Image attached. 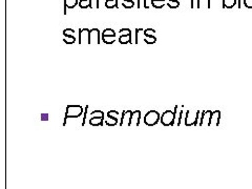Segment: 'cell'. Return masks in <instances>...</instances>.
Returning <instances> with one entry per match:
<instances>
[{
    "label": "cell",
    "instance_id": "cell-15",
    "mask_svg": "<svg viewBox=\"0 0 252 189\" xmlns=\"http://www.w3.org/2000/svg\"><path fill=\"white\" fill-rule=\"evenodd\" d=\"M238 5V0H223V9H232Z\"/></svg>",
    "mask_w": 252,
    "mask_h": 189
},
{
    "label": "cell",
    "instance_id": "cell-40",
    "mask_svg": "<svg viewBox=\"0 0 252 189\" xmlns=\"http://www.w3.org/2000/svg\"><path fill=\"white\" fill-rule=\"evenodd\" d=\"M123 1H131V0H123Z\"/></svg>",
    "mask_w": 252,
    "mask_h": 189
},
{
    "label": "cell",
    "instance_id": "cell-16",
    "mask_svg": "<svg viewBox=\"0 0 252 189\" xmlns=\"http://www.w3.org/2000/svg\"><path fill=\"white\" fill-rule=\"evenodd\" d=\"M106 116H107V118H109V119H113L116 122H119L120 113L117 112V110H109V112H107Z\"/></svg>",
    "mask_w": 252,
    "mask_h": 189
},
{
    "label": "cell",
    "instance_id": "cell-2",
    "mask_svg": "<svg viewBox=\"0 0 252 189\" xmlns=\"http://www.w3.org/2000/svg\"><path fill=\"white\" fill-rule=\"evenodd\" d=\"M200 116H201L200 110H187L185 113V119H184L185 126L199 125L198 122L200 121Z\"/></svg>",
    "mask_w": 252,
    "mask_h": 189
},
{
    "label": "cell",
    "instance_id": "cell-36",
    "mask_svg": "<svg viewBox=\"0 0 252 189\" xmlns=\"http://www.w3.org/2000/svg\"><path fill=\"white\" fill-rule=\"evenodd\" d=\"M238 7L239 9H241L242 7V0H238Z\"/></svg>",
    "mask_w": 252,
    "mask_h": 189
},
{
    "label": "cell",
    "instance_id": "cell-32",
    "mask_svg": "<svg viewBox=\"0 0 252 189\" xmlns=\"http://www.w3.org/2000/svg\"><path fill=\"white\" fill-rule=\"evenodd\" d=\"M243 2L247 9H252V0H243Z\"/></svg>",
    "mask_w": 252,
    "mask_h": 189
},
{
    "label": "cell",
    "instance_id": "cell-10",
    "mask_svg": "<svg viewBox=\"0 0 252 189\" xmlns=\"http://www.w3.org/2000/svg\"><path fill=\"white\" fill-rule=\"evenodd\" d=\"M220 120V110H215L212 112L211 120H210V126H219Z\"/></svg>",
    "mask_w": 252,
    "mask_h": 189
},
{
    "label": "cell",
    "instance_id": "cell-31",
    "mask_svg": "<svg viewBox=\"0 0 252 189\" xmlns=\"http://www.w3.org/2000/svg\"><path fill=\"white\" fill-rule=\"evenodd\" d=\"M105 124H106L107 126H115V125L118 124V122H116L115 120L109 119V118H107V120H105Z\"/></svg>",
    "mask_w": 252,
    "mask_h": 189
},
{
    "label": "cell",
    "instance_id": "cell-33",
    "mask_svg": "<svg viewBox=\"0 0 252 189\" xmlns=\"http://www.w3.org/2000/svg\"><path fill=\"white\" fill-rule=\"evenodd\" d=\"M88 110H89V105H86L85 108H84V114H83V121H82V126L85 124V121H86V116H88Z\"/></svg>",
    "mask_w": 252,
    "mask_h": 189
},
{
    "label": "cell",
    "instance_id": "cell-39",
    "mask_svg": "<svg viewBox=\"0 0 252 189\" xmlns=\"http://www.w3.org/2000/svg\"><path fill=\"white\" fill-rule=\"evenodd\" d=\"M191 9H193V0H191V5H190Z\"/></svg>",
    "mask_w": 252,
    "mask_h": 189
},
{
    "label": "cell",
    "instance_id": "cell-27",
    "mask_svg": "<svg viewBox=\"0 0 252 189\" xmlns=\"http://www.w3.org/2000/svg\"><path fill=\"white\" fill-rule=\"evenodd\" d=\"M144 36L146 37H151V36H156V31L152 28H148L144 30Z\"/></svg>",
    "mask_w": 252,
    "mask_h": 189
},
{
    "label": "cell",
    "instance_id": "cell-5",
    "mask_svg": "<svg viewBox=\"0 0 252 189\" xmlns=\"http://www.w3.org/2000/svg\"><path fill=\"white\" fill-rule=\"evenodd\" d=\"M118 41L120 44H128L132 43L131 41V31L129 29H121L119 31V38H118Z\"/></svg>",
    "mask_w": 252,
    "mask_h": 189
},
{
    "label": "cell",
    "instance_id": "cell-18",
    "mask_svg": "<svg viewBox=\"0 0 252 189\" xmlns=\"http://www.w3.org/2000/svg\"><path fill=\"white\" fill-rule=\"evenodd\" d=\"M166 4L167 3L165 1H162V0H155V1H152V5L155 7V9H163Z\"/></svg>",
    "mask_w": 252,
    "mask_h": 189
},
{
    "label": "cell",
    "instance_id": "cell-1",
    "mask_svg": "<svg viewBox=\"0 0 252 189\" xmlns=\"http://www.w3.org/2000/svg\"><path fill=\"white\" fill-rule=\"evenodd\" d=\"M84 114V108L80 105H67L66 107V112L64 116V122H63V125H66V121L68 118H79L81 117Z\"/></svg>",
    "mask_w": 252,
    "mask_h": 189
},
{
    "label": "cell",
    "instance_id": "cell-20",
    "mask_svg": "<svg viewBox=\"0 0 252 189\" xmlns=\"http://www.w3.org/2000/svg\"><path fill=\"white\" fill-rule=\"evenodd\" d=\"M105 6L107 9H115L118 6V0H105Z\"/></svg>",
    "mask_w": 252,
    "mask_h": 189
},
{
    "label": "cell",
    "instance_id": "cell-28",
    "mask_svg": "<svg viewBox=\"0 0 252 189\" xmlns=\"http://www.w3.org/2000/svg\"><path fill=\"white\" fill-rule=\"evenodd\" d=\"M122 5L125 9H132V7L135 6V0H131V1H123Z\"/></svg>",
    "mask_w": 252,
    "mask_h": 189
},
{
    "label": "cell",
    "instance_id": "cell-19",
    "mask_svg": "<svg viewBox=\"0 0 252 189\" xmlns=\"http://www.w3.org/2000/svg\"><path fill=\"white\" fill-rule=\"evenodd\" d=\"M112 36H116L115 31L113 29H105L103 32H102L101 37H112Z\"/></svg>",
    "mask_w": 252,
    "mask_h": 189
},
{
    "label": "cell",
    "instance_id": "cell-9",
    "mask_svg": "<svg viewBox=\"0 0 252 189\" xmlns=\"http://www.w3.org/2000/svg\"><path fill=\"white\" fill-rule=\"evenodd\" d=\"M212 112L211 110H204V112L200 116V126H210V120H211Z\"/></svg>",
    "mask_w": 252,
    "mask_h": 189
},
{
    "label": "cell",
    "instance_id": "cell-23",
    "mask_svg": "<svg viewBox=\"0 0 252 189\" xmlns=\"http://www.w3.org/2000/svg\"><path fill=\"white\" fill-rule=\"evenodd\" d=\"M143 41H144L146 44H154V43H156V41H157V38H156V36H151V37L144 36V37H143Z\"/></svg>",
    "mask_w": 252,
    "mask_h": 189
},
{
    "label": "cell",
    "instance_id": "cell-8",
    "mask_svg": "<svg viewBox=\"0 0 252 189\" xmlns=\"http://www.w3.org/2000/svg\"><path fill=\"white\" fill-rule=\"evenodd\" d=\"M131 117H132L131 110H123V113L121 115V119H120V125L131 126Z\"/></svg>",
    "mask_w": 252,
    "mask_h": 189
},
{
    "label": "cell",
    "instance_id": "cell-37",
    "mask_svg": "<svg viewBox=\"0 0 252 189\" xmlns=\"http://www.w3.org/2000/svg\"><path fill=\"white\" fill-rule=\"evenodd\" d=\"M96 7H97V9H99V7H100V0H97V2H96Z\"/></svg>",
    "mask_w": 252,
    "mask_h": 189
},
{
    "label": "cell",
    "instance_id": "cell-34",
    "mask_svg": "<svg viewBox=\"0 0 252 189\" xmlns=\"http://www.w3.org/2000/svg\"><path fill=\"white\" fill-rule=\"evenodd\" d=\"M49 114H42L41 115V120L42 121H47V120H49Z\"/></svg>",
    "mask_w": 252,
    "mask_h": 189
},
{
    "label": "cell",
    "instance_id": "cell-24",
    "mask_svg": "<svg viewBox=\"0 0 252 189\" xmlns=\"http://www.w3.org/2000/svg\"><path fill=\"white\" fill-rule=\"evenodd\" d=\"M144 30H145V29H143V28H137V29L135 30V33H136V35H135V44H139L140 33H143Z\"/></svg>",
    "mask_w": 252,
    "mask_h": 189
},
{
    "label": "cell",
    "instance_id": "cell-41",
    "mask_svg": "<svg viewBox=\"0 0 252 189\" xmlns=\"http://www.w3.org/2000/svg\"><path fill=\"white\" fill-rule=\"evenodd\" d=\"M152 1H155V0H152ZM162 1H165V0H162Z\"/></svg>",
    "mask_w": 252,
    "mask_h": 189
},
{
    "label": "cell",
    "instance_id": "cell-38",
    "mask_svg": "<svg viewBox=\"0 0 252 189\" xmlns=\"http://www.w3.org/2000/svg\"><path fill=\"white\" fill-rule=\"evenodd\" d=\"M137 6L139 7V9H140V7H141V0H137Z\"/></svg>",
    "mask_w": 252,
    "mask_h": 189
},
{
    "label": "cell",
    "instance_id": "cell-7",
    "mask_svg": "<svg viewBox=\"0 0 252 189\" xmlns=\"http://www.w3.org/2000/svg\"><path fill=\"white\" fill-rule=\"evenodd\" d=\"M101 35V32L97 28H93L90 32V44H100Z\"/></svg>",
    "mask_w": 252,
    "mask_h": 189
},
{
    "label": "cell",
    "instance_id": "cell-11",
    "mask_svg": "<svg viewBox=\"0 0 252 189\" xmlns=\"http://www.w3.org/2000/svg\"><path fill=\"white\" fill-rule=\"evenodd\" d=\"M140 120H141V112H140V110H135V112H132L131 126H139L140 125Z\"/></svg>",
    "mask_w": 252,
    "mask_h": 189
},
{
    "label": "cell",
    "instance_id": "cell-26",
    "mask_svg": "<svg viewBox=\"0 0 252 189\" xmlns=\"http://www.w3.org/2000/svg\"><path fill=\"white\" fill-rule=\"evenodd\" d=\"M63 35H64V37H66V36H75L76 37V32L73 29L67 28L63 31Z\"/></svg>",
    "mask_w": 252,
    "mask_h": 189
},
{
    "label": "cell",
    "instance_id": "cell-29",
    "mask_svg": "<svg viewBox=\"0 0 252 189\" xmlns=\"http://www.w3.org/2000/svg\"><path fill=\"white\" fill-rule=\"evenodd\" d=\"M94 117H104V113L102 110H94V112L91 113V118Z\"/></svg>",
    "mask_w": 252,
    "mask_h": 189
},
{
    "label": "cell",
    "instance_id": "cell-13",
    "mask_svg": "<svg viewBox=\"0 0 252 189\" xmlns=\"http://www.w3.org/2000/svg\"><path fill=\"white\" fill-rule=\"evenodd\" d=\"M104 117H94L90 119V124L93 126H102L103 125Z\"/></svg>",
    "mask_w": 252,
    "mask_h": 189
},
{
    "label": "cell",
    "instance_id": "cell-14",
    "mask_svg": "<svg viewBox=\"0 0 252 189\" xmlns=\"http://www.w3.org/2000/svg\"><path fill=\"white\" fill-rule=\"evenodd\" d=\"M198 9H210V0H196Z\"/></svg>",
    "mask_w": 252,
    "mask_h": 189
},
{
    "label": "cell",
    "instance_id": "cell-17",
    "mask_svg": "<svg viewBox=\"0 0 252 189\" xmlns=\"http://www.w3.org/2000/svg\"><path fill=\"white\" fill-rule=\"evenodd\" d=\"M93 0H79V6L81 7V9H92L93 7V3H92Z\"/></svg>",
    "mask_w": 252,
    "mask_h": 189
},
{
    "label": "cell",
    "instance_id": "cell-6",
    "mask_svg": "<svg viewBox=\"0 0 252 189\" xmlns=\"http://www.w3.org/2000/svg\"><path fill=\"white\" fill-rule=\"evenodd\" d=\"M90 32L91 30L88 28L79 29V44H90Z\"/></svg>",
    "mask_w": 252,
    "mask_h": 189
},
{
    "label": "cell",
    "instance_id": "cell-42",
    "mask_svg": "<svg viewBox=\"0 0 252 189\" xmlns=\"http://www.w3.org/2000/svg\"><path fill=\"white\" fill-rule=\"evenodd\" d=\"M168 1H169V0H168Z\"/></svg>",
    "mask_w": 252,
    "mask_h": 189
},
{
    "label": "cell",
    "instance_id": "cell-22",
    "mask_svg": "<svg viewBox=\"0 0 252 189\" xmlns=\"http://www.w3.org/2000/svg\"><path fill=\"white\" fill-rule=\"evenodd\" d=\"M167 5L169 9H178V7L180 6V2H179V0H169V1L167 2Z\"/></svg>",
    "mask_w": 252,
    "mask_h": 189
},
{
    "label": "cell",
    "instance_id": "cell-25",
    "mask_svg": "<svg viewBox=\"0 0 252 189\" xmlns=\"http://www.w3.org/2000/svg\"><path fill=\"white\" fill-rule=\"evenodd\" d=\"M63 41L66 44H74L76 42V37L75 36H66L63 38Z\"/></svg>",
    "mask_w": 252,
    "mask_h": 189
},
{
    "label": "cell",
    "instance_id": "cell-4",
    "mask_svg": "<svg viewBox=\"0 0 252 189\" xmlns=\"http://www.w3.org/2000/svg\"><path fill=\"white\" fill-rule=\"evenodd\" d=\"M161 120V116L159 114V112H157V110H149V112L144 116V123L147 126H155L158 123L160 122Z\"/></svg>",
    "mask_w": 252,
    "mask_h": 189
},
{
    "label": "cell",
    "instance_id": "cell-30",
    "mask_svg": "<svg viewBox=\"0 0 252 189\" xmlns=\"http://www.w3.org/2000/svg\"><path fill=\"white\" fill-rule=\"evenodd\" d=\"M183 117H184V110H181L180 114H179V120H178V123H177L178 126H180L181 124H182V120H184Z\"/></svg>",
    "mask_w": 252,
    "mask_h": 189
},
{
    "label": "cell",
    "instance_id": "cell-21",
    "mask_svg": "<svg viewBox=\"0 0 252 189\" xmlns=\"http://www.w3.org/2000/svg\"><path fill=\"white\" fill-rule=\"evenodd\" d=\"M117 37L116 36H112V37H102V41H103L105 44H113L114 42H116Z\"/></svg>",
    "mask_w": 252,
    "mask_h": 189
},
{
    "label": "cell",
    "instance_id": "cell-12",
    "mask_svg": "<svg viewBox=\"0 0 252 189\" xmlns=\"http://www.w3.org/2000/svg\"><path fill=\"white\" fill-rule=\"evenodd\" d=\"M77 5H79V0H64V15L67 9H74Z\"/></svg>",
    "mask_w": 252,
    "mask_h": 189
},
{
    "label": "cell",
    "instance_id": "cell-35",
    "mask_svg": "<svg viewBox=\"0 0 252 189\" xmlns=\"http://www.w3.org/2000/svg\"><path fill=\"white\" fill-rule=\"evenodd\" d=\"M143 6L145 9H149V5L147 4V0H143Z\"/></svg>",
    "mask_w": 252,
    "mask_h": 189
},
{
    "label": "cell",
    "instance_id": "cell-3",
    "mask_svg": "<svg viewBox=\"0 0 252 189\" xmlns=\"http://www.w3.org/2000/svg\"><path fill=\"white\" fill-rule=\"evenodd\" d=\"M177 109H178V106L175 107V112H172V110H165V112L161 115L160 122L164 126L175 125V121L177 118Z\"/></svg>",
    "mask_w": 252,
    "mask_h": 189
}]
</instances>
